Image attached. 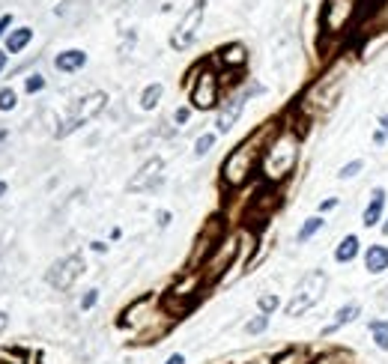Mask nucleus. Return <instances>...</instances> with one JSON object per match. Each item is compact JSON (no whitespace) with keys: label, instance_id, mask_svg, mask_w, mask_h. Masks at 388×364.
<instances>
[{"label":"nucleus","instance_id":"obj_1","mask_svg":"<svg viewBox=\"0 0 388 364\" xmlns=\"http://www.w3.org/2000/svg\"><path fill=\"white\" fill-rule=\"evenodd\" d=\"M302 131H296L290 126L284 129H275L269 135L266 147H263V156H260V174L269 185H278L284 182L287 176L296 170V161H298V144H302Z\"/></svg>","mask_w":388,"mask_h":364},{"label":"nucleus","instance_id":"obj_2","mask_svg":"<svg viewBox=\"0 0 388 364\" xmlns=\"http://www.w3.org/2000/svg\"><path fill=\"white\" fill-rule=\"evenodd\" d=\"M269 135H272V126H266L263 131H257L254 138H248L236 149H230V156L221 161V182L227 188H242L245 182L251 179L254 167L260 165V156H263Z\"/></svg>","mask_w":388,"mask_h":364},{"label":"nucleus","instance_id":"obj_3","mask_svg":"<svg viewBox=\"0 0 388 364\" xmlns=\"http://www.w3.org/2000/svg\"><path fill=\"white\" fill-rule=\"evenodd\" d=\"M346 75H350V63H346V60H337L332 69H326V72L311 84V90L305 93L302 110H307V114H326V110H332L335 102L341 99Z\"/></svg>","mask_w":388,"mask_h":364},{"label":"nucleus","instance_id":"obj_4","mask_svg":"<svg viewBox=\"0 0 388 364\" xmlns=\"http://www.w3.org/2000/svg\"><path fill=\"white\" fill-rule=\"evenodd\" d=\"M188 102L194 110H212L221 102V78L212 66L194 69L192 81H188Z\"/></svg>","mask_w":388,"mask_h":364},{"label":"nucleus","instance_id":"obj_5","mask_svg":"<svg viewBox=\"0 0 388 364\" xmlns=\"http://www.w3.org/2000/svg\"><path fill=\"white\" fill-rule=\"evenodd\" d=\"M326 287H328V278H326V272H320V269H314V272H307V275L302 278V284H298V290H296V296L287 301V308H284V313L287 317H302V313H307L311 311L317 301H320L323 296H326Z\"/></svg>","mask_w":388,"mask_h":364},{"label":"nucleus","instance_id":"obj_6","mask_svg":"<svg viewBox=\"0 0 388 364\" xmlns=\"http://www.w3.org/2000/svg\"><path fill=\"white\" fill-rule=\"evenodd\" d=\"M105 105H108V96L102 93V90H96V93H90V96H84L81 102L75 105V110L69 114L66 119H63V126L57 129V138H66V135H72V131L78 129V126H84V123H90L93 117H99L105 110Z\"/></svg>","mask_w":388,"mask_h":364},{"label":"nucleus","instance_id":"obj_7","mask_svg":"<svg viewBox=\"0 0 388 364\" xmlns=\"http://www.w3.org/2000/svg\"><path fill=\"white\" fill-rule=\"evenodd\" d=\"M203 15H206V3H203V0H197V3L183 15V22L176 24V30H174V36H171V48H174V51H185V48L194 42L197 33H201Z\"/></svg>","mask_w":388,"mask_h":364},{"label":"nucleus","instance_id":"obj_8","mask_svg":"<svg viewBox=\"0 0 388 364\" xmlns=\"http://www.w3.org/2000/svg\"><path fill=\"white\" fill-rule=\"evenodd\" d=\"M81 275H84V257H81V254H69V257L57 260L54 266L48 269L45 281H48V284H51L54 290H69Z\"/></svg>","mask_w":388,"mask_h":364},{"label":"nucleus","instance_id":"obj_9","mask_svg":"<svg viewBox=\"0 0 388 364\" xmlns=\"http://www.w3.org/2000/svg\"><path fill=\"white\" fill-rule=\"evenodd\" d=\"M358 0H326L323 6V30L328 36L344 33V27L350 24V18L355 15Z\"/></svg>","mask_w":388,"mask_h":364},{"label":"nucleus","instance_id":"obj_10","mask_svg":"<svg viewBox=\"0 0 388 364\" xmlns=\"http://www.w3.org/2000/svg\"><path fill=\"white\" fill-rule=\"evenodd\" d=\"M245 102H248V93H239V96H230L221 108H218L215 129L221 131V135H227V131L239 123V117H242V110H245Z\"/></svg>","mask_w":388,"mask_h":364},{"label":"nucleus","instance_id":"obj_11","mask_svg":"<svg viewBox=\"0 0 388 364\" xmlns=\"http://www.w3.org/2000/svg\"><path fill=\"white\" fill-rule=\"evenodd\" d=\"M385 200H388V191L382 185H376L371 191V200H367V206L362 212V224L367 230H373V227H380L382 224V215H385Z\"/></svg>","mask_w":388,"mask_h":364},{"label":"nucleus","instance_id":"obj_12","mask_svg":"<svg viewBox=\"0 0 388 364\" xmlns=\"http://www.w3.org/2000/svg\"><path fill=\"white\" fill-rule=\"evenodd\" d=\"M162 167H165V161L158 158V156H153V158H149L146 165L135 174V179H128V191H146V188H153L155 182L162 179Z\"/></svg>","mask_w":388,"mask_h":364},{"label":"nucleus","instance_id":"obj_13","mask_svg":"<svg viewBox=\"0 0 388 364\" xmlns=\"http://www.w3.org/2000/svg\"><path fill=\"white\" fill-rule=\"evenodd\" d=\"M358 317H362V301H346V305H341L335 311V320L328 322V326L320 331L323 338H332V335H337L341 329H346L350 322H355Z\"/></svg>","mask_w":388,"mask_h":364},{"label":"nucleus","instance_id":"obj_14","mask_svg":"<svg viewBox=\"0 0 388 364\" xmlns=\"http://www.w3.org/2000/svg\"><path fill=\"white\" fill-rule=\"evenodd\" d=\"M218 63H221L224 69H245L248 66V51H245V45L242 42H230V45H224L221 51H218Z\"/></svg>","mask_w":388,"mask_h":364},{"label":"nucleus","instance_id":"obj_15","mask_svg":"<svg viewBox=\"0 0 388 364\" xmlns=\"http://www.w3.org/2000/svg\"><path fill=\"white\" fill-rule=\"evenodd\" d=\"M54 66L57 72H81V69L87 66V51H81V48H69V51H60L54 57Z\"/></svg>","mask_w":388,"mask_h":364},{"label":"nucleus","instance_id":"obj_16","mask_svg":"<svg viewBox=\"0 0 388 364\" xmlns=\"http://www.w3.org/2000/svg\"><path fill=\"white\" fill-rule=\"evenodd\" d=\"M364 269L371 275H385L388 272V245H367L364 248Z\"/></svg>","mask_w":388,"mask_h":364},{"label":"nucleus","instance_id":"obj_17","mask_svg":"<svg viewBox=\"0 0 388 364\" xmlns=\"http://www.w3.org/2000/svg\"><path fill=\"white\" fill-rule=\"evenodd\" d=\"M358 254H362V239H358L355 233H346V236L335 245V263H341V266L353 263Z\"/></svg>","mask_w":388,"mask_h":364},{"label":"nucleus","instance_id":"obj_18","mask_svg":"<svg viewBox=\"0 0 388 364\" xmlns=\"http://www.w3.org/2000/svg\"><path fill=\"white\" fill-rule=\"evenodd\" d=\"M307 364H355V356L350 349L332 347L326 352H317V356H311V361H307Z\"/></svg>","mask_w":388,"mask_h":364},{"label":"nucleus","instance_id":"obj_19","mask_svg":"<svg viewBox=\"0 0 388 364\" xmlns=\"http://www.w3.org/2000/svg\"><path fill=\"white\" fill-rule=\"evenodd\" d=\"M367 331L373 338V347L380 352H388V320H382V317L367 320Z\"/></svg>","mask_w":388,"mask_h":364},{"label":"nucleus","instance_id":"obj_20","mask_svg":"<svg viewBox=\"0 0 388 364\" xmlns=\"http://www.w3.org/2000/svg\"><path fill=\"white\" fill-rule=\"evenodd\" d=\"M30 39H33V30H30V27H18V30H12V33L6 36V51H9V54L24 51V48L30 45Z\"/></svg>","mask_w":388,"mask_h":364},{"label":"nucleus","instance_id":"obj_21","mask_svg":"<svg viewBox=\"0 0 388 364\" xmlns=\"http://www.w3.org/2000/svg\"><path fill=\"white\" fill-rule=\"evenodd\" d=\"M326 227V221H323V215H311V218H305L302 221V227H298V233H296V242L302 245V242H311L320 230Z\"/></svg>","mask_w":388,"mask_h":364},{"label":"nucleus","instance_id":"obj_22","mask_svg":"<svg viewBox=\"0 0 388 364\" xmlns=\"http://www.w3.org/2000/svg\"><path fill=\"white\" fill-rule=\"evenodd\" d=\"M382 45H388V30H376V36H371L362 48H358V60H371Z\"/></svg>","mask_w":388,"mask_h":364},{"label":"nucleus","instance_id":"obj_23","mask_svg":"<svg viewBox=\"0 0 388 364\" xmlns=\"http://www.w3.org/2000/svg\"><path fill=\"white\" fill-rule=\"evenodd\" d=\"M311 356H307L305 347H287L284 352H278L272 364H307Z\"/></svg>","mask_w":388,"mask_h":364},{"label":"nucleus","instance_id":"obj_24","mask_svg":"<svg viewBox=\"0 0 388 364\" xmlns=\"http://www.w3.org/2000/svg\"><path fill=\"white\" fill-rule=\"evenodd\" d=\"M162 96H165V87H162V84H149V87L144 90V93H141V108H144V110L158 108Z\"/></svg>","mask_w":388,"mask_h":364},{"label":"nucleus","instance_id":"obj_25","mask_svg":"<svg viewBox=\"0 0 388 364\" xmlns=\"http://www.w3.org/2000/svg\"><path fill=\"white\" fill-rule=\"evenodd\" d=\"M278 308H281V299H278V292H263V296L257 299V311L266 313V317H272Z\"/></svg>","mask_w":388,"mask_h":364},{"label":"nucleus","instance_id":"obj_26","mask_svg":"<svg viewBox=\"0 0 388 364\" xmlns=\"http://www.w3.org/2000/svg\"><path fill=\"white\" fill-rule=\"evenodd\" d=\"M212 147H215V131H206V135H201L194 140V156L203 158V156L212 153Z\"/></svg>","mask_w":388,"mask_h":364},{"label":"nucleus","instance_id":"obj_27","mask_svg":"<svg viewBox=\"0 0 388 364\" xmlns=\"http://www.w3.org/2000/svg\"><path fill=\"white\" fill-rule=\"evenodd\" d=\"M266 329H269V317H266V313H257V317H251L245 322V335H263Z\"/></svg>","mask_w":388,"mask_h":364},{"label":"nucleus","instance_id":"obj_28","mask_svg":"<svg viewBox=\"0 0 388 364\" xmlns=\"http://www.w3.org/2000/svg\"><path fill=\"white\" fill-rule=\"evenodd\" d=\"M364 170V161L362 158H353V161H346V165L337 170V179H353V176H358Z\"/></svg>","mask_w":388,"mask_h":364},{"label":"nucleus","instance_id":"obj_29","mask_svg":"<svg viewBox=\"0 0 388 364\" xmlns=\"http://www.w3.org/2000/svg\"><path fill=\"white\" fill-rule=\"evenodd\" d=\"M15 105H18L15 90H12V87H3V90H0V110H12Z\"/></svg>","mask_w":388,"mask_h":364},{"label":"nucleus","instance_id":"obj_30","mask_svg":"<svg viewBox=\"0 0 388 364\" xmlns=\"http://www.w3.org/2000/svg\"><path fill=\"white\" fill-rule=\"evenodd\" d=\"M24 90H27L30 96H33V93H42V90H45V78H42V75H30V78L24 81Z\"/></svg>","mask_w":388,"mask_h":364},{"label":"nucleus","instance_id":"obj_31","mask_svg":"<svg viewBox=\"0 0 388 364\" xmlns=\"http://www.w3.org/2000/svg\"><path fill=\"white\" fill-rule=\"evenodd\" d=\"M96 301H99V290H87L81 296V311H93Z\"/></svg>","mask_w":388,"mask_h":364},{"label":"nucleus","instance_id":"obj_32","mask_svg":"<svg viewBox=\"0 0 388 364\" xmlns=\"http://www.w3.org/2000/svg\"><path fill=\"white\" fill-rule=\"evenodd\" d=\"M188 117H192V108H176V110H174V123H176V126H185Z\"/></svg>","mask_w":388,"mask_h":364},{"label":"nucleus","instance_id":"obj_33","mask_svg":"<svg viewBox=\"0 0 388 364\" xmlns=\"http://www.w3.org/2000/svg\"><path fill=\"white\" fill-rule=\"evenodd\" d=\"M337 206H341V200H337V197H326V200H320V215H323V212L337 209Z\"/></svg>","mask_w":388,"mask_h":364},{"label":"nucleus","instance_id":"obj_34","mask_svg":"<svg viewBox=\"0 0 388 364\" xmlns=\"http://www.w3.org/2000/svg\"><path fill=\"white\" fill-rule=\"evenodd\" d=\"M155 224H158V227H167V224H171V212H167V209H158V212H155Z\"/></svg>","mask_w":388,"mask_h":364},{"label":"nucleus","instance_id":"obj_35","mask_svg":"<svg viewBox=\"0 0 388 364\" xmlns=\"http://www.w3.org/2000/svg\"><path fill=\"white\" fill-rule=\"evenodd\" d=\"M373 147H382V144H388V138H385V131L382 129H373Z\"/></svg>","mask_w":388,"mask_h":364},{"label":"nucleus","instance_id":"obj_36","mask_svg":"<svg viewBox=\"0 0 388 364\" xmlns=\"http://www.w3.org/2000/svg\"><path fill=\"white\" fill-rule=\"evenodd\" d=\"M162 364H185V356H183V352H171V356H167Z\"/></svg>","mask_w":388,"mask_h":364},{"label":"nucleus","instance_id":"obj_37","mask_svg":"<svg viewBox=\"0 0 388 364\" xmlns=\"http://www.w3.org/2000/svg\"><path fill=\"white\" fill-rule=\"evenodd\" d=\"M12 24V15H0V36H3V30Z\"/></svg>","mask_w":388,"mask_h":364},{"label":"nucleus","instance_id":"obj_38","mask_svg":"<svg viewBox=\"0 0 388 364\" xmlns=\"http://www.w3.org/2000/svg\"><path fill=\"white\" fill-rule=\"evenodd\" d=\"M6 326H9V313H3V311H0V335H3V331H6Z\"/></svg>","mask_w":388,"mask_h":364},{"label":"nucleus","instance_id":"obj_39","mask_svg":"<svg viewBox=\"0 0 388 364\" xmlns=\"http://www.w3.org/2000/svg\"><path fill=\"white\" fill-rule=\"evenodd\" d=\"M90 248H93L96 254H102V251H108V245H105V242H90Z\"/></svg>","mask_w":388,"mask_h":364},{"label":"nucleus","instance_id":"obj_40","mask_svg":"<svg viewBox=\"0 0 388 364\" xmlns=\"http://www.w3.org/2000/svg\"><path fill=\"white\" fill-rule=\"evenodd\" d=\"M380 129L385 131V138H388V114H382V117H380Z\"/></svg>","mask_w":388,"mask_h":364},{"label":"nucleus","instance_id":"obj_41","mask_svg":"<svg viewBox=\"0 0 388 364\" xmlns=\"http://www.w3.org/2000/svg\"><path fill=\"white\" fill-rule=\"evenodd\" d=\"M6 69V51H0V72Z\"/></svg>","mask_w":388,"mask_h":364},{"label":"nucleus","instance_id":"obj_42","mask_svg":"<svg viewBox=\"0 0 388 364\" xmlns=\"http://www.w3.org/2000/svg\"><path fill=\"white\" fill-rule=\"evenodd\" d=\"M380 227H382V233H385V236H388V218H385V221H382V224H380Z\"/></svg>","mask_w":388,"mask_h":364},{"label":"nucleus","instance_id":"obj_43","mask_svg":"<svg viewBox=\"0 0 388 364\" xmlns=\"http://www.w3.org/2000/svg\"><path fill=\"white\" fill-rule=\"evenodd\" d=\"M6 195V182H0V197H3Z\"/></svg>","mask_w":388,"mask_h":364},{"label":"nucleus","instance_id":"obj_44","mask_svg":"<svg viewBox=\"0 0 388 364\" xmlns=\"http://www.w3.org/2000/svg\"><path fill=\"white\" fill-rule=\"evenodd\" d=\"M382 18H385V24H388V3H385V9H382Z\"/></svg>","mask_w":388,"mask_h":364}]
</instances>
